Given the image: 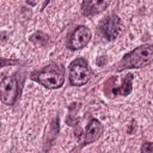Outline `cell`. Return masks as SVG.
I'll return each mask as SVG.
<instances>
[{"label": "cell", "instance_id": "cell-10", "mask_svg": "<svg viewBox=\"0 0 153 153\" xmlns=\"http://www.w3.org/2000/svg\"><path fill=\"white\" fill-rule=\"evenodd\" d=\"M30 39H31L33 43L38 44V45H44V44H47V42L49 41V37H48L45 33H43L42 31H37V32H35V33L30 37Z\"/></svg>", "mask_w": 153, "mask_h": 153}, {"label": "cell", "instance_id": "cell-5", "mask_svg": "<svg viewBox=\"0 0 153 153\" xmlns=\"http://www.w3.org/2000/svg\"><path fill=\"white\" fill-rule=\"evenodd\" d=\"M122 31V22L118 16L110 14L99 24V32L106 41H114Z\"/></svg>", "mask_w": 153, "mask_h": 153}, {"label": "cell", "instance_id": "cell-11", "mask_svg": "<svg viewBox=\"0 0 153 153\" xmlns=\"http://www.w3.org/2000/svg\"><path fill=\"white\" fill-rule=\"evenodd\" d=\"M141 151H142V152H152V151H153V143H152V142H146V143H143Z\"/></svg>", "mask_w": 153, "mask_h": 153}, {"label": "cell", "instance_id": "cell-8", "mask_svg": "<svg viewBox=\"0 0 153 153\" xmlns=\"http://www.w3.org/2000/svg\"><path fill=\"white\" fill-rule=\"evenodd\" d=\"M102 133H103V124L98 120L92 118L85 128L84 137H82L84 143L87 145V143H91V142L98 140L100 137Z\"/></svg>", "mask_w": 153, "mask_h": 153}, {"label": "cell", "instance_id": "cell-1", "mask_svg": "<svg viewBox=\"0 0 153 153\" xmlns=\"http://www.w3.org/2000/svg\"><path fill=\"white\" fill-rule=\"evenodd\" d=\"M153 61V44H143L127 55L123 56V59L116 65L115 69L121 72L123 69L128 68H142L148 66Z\"/></svg>", "mask_w": 153, "mask_h": 153}, {"label": "cell", "instance_id": "cell-9", "mask_svg": "<svg viewBox=\"0 0 153 153\" xmlns=\"http://www.w3.org/2000/svg\"><path fill=\"white\" fill-rule=\"evenodd\" d=\"M133 74L129 73L126 75V78L122 80V85L118 87H114V86H108L111 87V90H108L106 93L108 94H112V96H128L131 90H133Z\"/></svg>", "mask_w": 153, "mask_h": 153}, {"label": "cell", "instance_id": "cell-2", "mask_svg": "<svg viewBox=\"0 0 153 153\" xmlns=\"http://www.w3.org/2000/svg\"><path fill=\"white\" fill-rule=\"evenodd\" d=\"M32 79L47 88H59L65 82V67L59 63H50L33 73Z\"/></svg>", "mask_w": 153, "mask_h": 153}, {"label": "cell", "instance_id": "cell-7", "mask_svg": "<svg viewBox=\"0 0 153 153\" xmlns=\"http://www.w3.org/2000/svg\"><path fill=\"white\" fill-rule=\"evenodd\" d=\"M111 0H82L81 13L85 17L96 16L109 7Z\"/></svg>", "mask_w": 153, "mask_h": 153}, {"label": "cell", "instance_id": "cell-6", "mask_svg": "<svg viewBox=\"0 0 153 153\" xmlns=\"http://www.w3.org/2000/svg\"><path fill=\"white\" fill-rule=\"evenodd\" d=\"M91 39V31L87 26L85 25H79L74 29L72 32L69 41H68V48L72 50H78L82 49L84 47L87 45V43Z\"/></svg>", "mask_w": 153, "mask_h": 153}, {"label": "cell", "instance_id": "cell-4", "mask_svg": "<svg viewBox=\"0 0 153 153\" xmlns=\"http://www.w3.org/2000/svg\"><path fill=\"white\" fill-rule=\"evenodd\" d=\"M18 92H19L18 80L14 75L2 78L1 84H0V94H1V100L4 104L13 105L17 100Z\"/></svg>", "mask_w": 153, "mask_h": 153}, {"label": "cell", "instance_id": "cell-3", "mask_svg": "<svg viewBox=\"0 0 153 153\" xmlns=\"http://www.w3.org/2000/svg\"><path fill=\"white\" fill-rule=\"evenodd\" d=\"M69 82L73 86H82L91 78V69L84 57H78L69 65Z\"/></svg>", "mask_w": 153, "mask_h": 153}]
</instances>
